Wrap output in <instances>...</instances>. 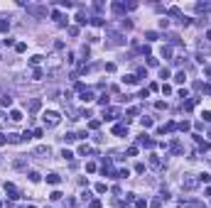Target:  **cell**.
<instances>
[{"label":"cell","instance_id":"obj_1","mask_svg":"<svg viewBox=\"0 0 211 208\" xmlns=\"http://www.w3.org/2000/svg\"><path fill=\"white\" fill-rule=\"evenodd\" d=\"M42 120H44L47 127H56L62 118H59V113H56V110H47V113H42Z\"/></svg>","mask_w":211,"mask_h":208},{"label":"cell","instance_id":"obj_2","mask_svg":"<svg viewBox=\"0 0 211 208\" xmlns=\"http://www.w3.org/2000/svg\"><path fill=\"white\" fill-rule=\"evenodd\" d=\"M197 184H199V179H194L191 174H184V179H182V188L191 191V188H197Z\"/></svg>","mask_w":211,"mask_h":208},{"label":"cell","instance_id":"obj_3","mask_svg":"<svg viewBox=\"0 0 211 208\" xmlns=\"http://www.w3.org/2000/svg\"><path fill=\"white\" fill-rule=\"evenodd\" d=\"M22 5H27V3H22ZM27 12H32L34 17H44V15H47V8H37V5H27Z\"/></svg>","mask_w":211,"mask_h":208},{"label":"cell","instance_id":"obj_4","mask_svg":"<svg viewBox=\"0 0 211 208\" xmlns=\"http://www.w3.org/2000/svg\"><path fill=\"white\" fill-rule=\"evenodd\" d=\"M5 194H8L12 201H15V198H20V191H17V186H15V184H5Z\"/></svg>","mask_w":211,"mask_h":208},{"label":"cell","instance_id":"obj_5","mask_svg":"<svg viewBox=\"0 0 211 208\" xmlns=\"http://www.w3.org/2000/svg\"><path fill=\"white\" fill-rule=\"evenodd\" d=\"M138 144H140V147L152 149V147H155V140H152V137H147V135H142V137H138Z\"/></svg>","mask_w":211,"mask_h":208},{"label":"cell","instance_id":"obj_6","mask_svg":"<svg viewBox=\"0 0 211 208\" xmlns=\"http://www.w3.org/2000/svg\"><path fill=\"white\" fill-rule=\"evenodd\" d=\"M27 108H30L32 113H37V110H40V108H42V101H40V98H32V101L27 103Z\"/></svg>","mask_w":211,"mask_h":208},{"label":"cell","instance_id":"obj_7","mask_svg":"<svg viewBox=\"0 0 211 208\" xmlns=\"http://www.w3.org/2000/svg\"><path fill=\"white\" fill-rule=\"evenodd\" d=\"M150 166H155V169H162V159L157 154H150Z\"/></svg>","mask_w":211,"mask_h":208},{"label":"cell","instance_id":"obj_8","mask_svg":"<svg viewBox=\"0 0 211 208\" xmlns=\"http://www.w3.org/2000/svg\"><path fill=\"white\" fill-rule=\"evenodd\" d=\"M116 118H118V108H108V110H106V118H103V120H116Z\"/></svg>","mask_w":211,"mask_h":208},{"label":"cell","instance_id":"obj_9","mask_svg":"<svg viewBox=\"0 0 211 208\" xmlns=\"http://www.w3.org/2000/svg\"><path fill=\"white\" fill-rule=\"evenodd\" d=\"M81 101H84V103H91V101H93V91H91V88H86V91L81 93Z\"/></svg>","mask_w":211,"mask_h":208},{"label":"cell","instance_id":"obj_10","mask_svg":"<svg viewBox=\"0 0 211 208\" xmlns=\"http://www.w3.org/2000/svg\"><path fill=\"white\" fill-rule=\"evenodd\" d=\"M113 135H128V125H116L113 127Z\"/></svg>","mask_w":211,"mask_h":208},{"label":"cell","instance_id":"obj_11","mask_svg":"<svg viewBox=\"0 0 211 208\" xmlns=\"http://www.w3.org/2000/svg\"><path fill=\"white\" fill-rule=\"evenodd\" d=\"M123 83H128V86H135V83H138V76H135V73H128V76L123 79Z\"/></svg>","mask_w":211,"mask_h":208},{"label":"cell","instance_id":"obj_12","mask_svg":"<svg viewBox=\"0 0 211 208\" xmlns=\"http://www.w3.org/2000/svg\"><path fill=\"white\" fill-rule=\"evenodd\" d=\"M197 12H211V3H197Z\"/></svg>","mask_w":211,"mask_h":208},{"label":"cell","instance_id":"obj_13","mask_svg":"<svg viewBox=\"0 0 211 208\" xmlns=\"http://www.w3.org/2000/svg\"><path fill=\"white\" fill-rule=\"evenodd\" d=\"M20 140H22V135H15V132H8V142H10V144H17Z\"/></svg>","mask_w":211,"mask_h":208},{"label":"cell","instance_id":"obj_14","mask_svg":"<svg viewBox=\"0 0 211 208\" xmlns=\"http://www.w3.org/2000/svg\"><path fill=\"white\" fill-rule=\"evenodd\" d=\"M59 181H62V176H59V174H49V176H47V184H52V186H56Z\"/></svg>","mask_w":211,"mask_h":208},{"label":"cell","instance_id":"obj_15","mask_svg":"<svg viewBox=\"0 0 211 208\" xmlns=\"http://www.w3.org/2000/svg\"><path fill=\"white\" fill-rule=\"evenodd\" d=\"M10 120H12V123H20V120H22V113H20V110H10Z\"/></svg>","mask_w":211,"mask_h":208},{"label":"cell","instance_id":"obj_16","mask_svg":"<svg viewBox=\"0 0 211 208\" xmlns=\"http://www.w3.org/2000/svg\"><path fill=\"white\" fill-rule=\"evenodd\" d=\"M44 154H49V147H37L34 149V157H44Z\"/></svg>","mask_w":211,"mask_h":208},{"label":"cell","instance_id":"obj_17","mask_svg":"<svg viewBox=\"0 0 211 208\" xmlns=\"http://www.w3.org/2000/svg\"><path fill=\"white\" fill-rule=\"evenodd\" d=\"M110 10L116 12V15H120V12L125 10V5H120V3H113V5H110Z\"/></svg>","mask_w":211,"mask_h":208},{"label":"cell","instance_id":"obj_18","mask_svg":"<svg viewBox=\"0 0 211 208\" xmlns=\"http://www.w3.org/2000/svg\"><path fill=\"white\" fill-rule=\"evenodd\" d=\"M25 164H27V159H25V157H20V159H15V162H12V166H15V169H22Z\"/></svg>","mask_w":211,"mask_h":208},{"label":"cell","instance_id":"obj_19","mask_svg":"<svg viewBox=\"0 0 211 208\" xmlns=\"http://www.w3.org/2000/svg\"><path fill=\"white\" fill-rule=\"evenodd\" d=\"M197 103H199V98H191V101H187V103H184V110H191Z\"/></svg>","mask_w":211,"mask_h":208},{"label":"cell","instance_id":"obj_20","mask_svg":"<svg viewBox=\"0 0 211 208\" xmlns=\"http://www.w3.org/2000/svg\"><path fill=\"white\" fill-rule=\"evenodd\" d=\"M62 140H64V142H69V144H71V142H74V140H79V137H76V135H74V132H66V135H64V137H62Z\"/></svg>","mask_w":211,"mask_h":208},{"label":"cell","instance_id":"obj_21","mask_svg":"<svg viewBox=\"0 0 211 208\" xmlns=\"http://www.w3.org/2000/svg\"><path fill=\"white\" fill-rule=\"evenodd\" d=\"M10 29V20H0V32H8Z\"/></svg>","mask_w":211,"mask_h":208},{"label":"cell","instance_id":"obj_22","mask_svg":"<svg viewBox=\"0 0 211 208\" xmlns=\"http://www.w3.org/2000/svg\"><path fill=\"white\" fill-rule=\"evenodd\" d=\"M184 79H187V73H184V71H177V76H174V81H177V83H184Z\"/></svg>","mask_w":211,"mask_h":208},{"label":"cell","instance_id":"obj_23","mask_svg":"<svg viewBox=\"0 0 211 208\" xmlns=\"http://www.w3.org/2000/svg\"><path fill=\"white\" fill-rule=\"evenodd\" d=\"M162 56L165 59H172V47H162Z\"/></svg>","mask_w":211,"mask_h":208},{"label":"cell","instance_id":"obj_24","mask_svg":"<svg viewBox=\"0 0 211 208\" xmlns=\"http://www.w3.org/2000/svg\"><path fill=\"white\" fill-rule=\"evenodd\" d=\"M91 22H93L96 27H103V25H106V20H103V17H93V20H91Z\"/></svg>","mask_w":211,"mask_h":208},{"label":"cell","instance_id":"obj_25","mask_svg":"<svg viewBox=\"0 0 211 208\" xmlns=\"http://www.w3.org/2000/svg\"><path fill=\"white\" fill-rule=\"evenodd\" d=\"M199 181H201V184H209V181H211V174H206V172L199 174Z\"/></svg>","mask_w":211,"mask_h":208},{"label":"cell","instance_id":"obj_26","mask_svg":"<svg viewBox=\"0 0 211 208\" xmlns=\"http://www.w3.org/2000/svg\"><path fill=\"white\" fill-rule=\"evenodd\" d=\"M79 154H91V147H88V144H81V147H79Z\"/></svg>","mask_w":211,"mask_h":208},{"label":"cell","instance_id":"obj_27","mask_svg":"<svg viewBox=\"0 0 211 208\" xmlns=\"http://www.w3.org/2000/svg\"><path fill=\"white\" fill-rule=\"evenodd\" d=\"M42 76H44V73H42V71H40V69H34V71H32V79H34V81H40V79H42Z\"/></svg>","mask_w":211,"mask_h":208},{"label":"cell","instance_id":"obj_28","mask_svg":"<svg viewBox=\"0 0 211 208\" xmlns=\"http://www.w3.org/2000/svg\"><path fill=\"white\" fill-rule=\"evenodd\" d=\"M108 101H110V98H108V96H106V93H103V96L98 98V105H103V108H106V105H108Z\"/></svg>","mask_w":211,"mask_h":208},{"label":"cell","instance_id":"obj_29","mask_svg":"<svg viewBox=\"0 0 211 208\" xmlns=\"http://www.w3.org/2000/svg\"><path fill=\"white\" fill-rule=\"evenodd\" d=\"M172 152L179 154V152H182V144H179V142H172Z\"/></svg>","mask_w":211,"mask_h":208},{"label":"cell","instance_id":"obj_30","mask_svg":"<svg viewBox=\"0 0 211 208\" xmlns=\"http://www.w3.org/2000/svg\"><path fill=\"white\" fill-rule=\"evenodd\" d=\"M76 20H79V25H86V22H88V20H86V15H84V12H79V15H76Z\"/></svg>","mask_w":211,"mask_h":208},{"label":"cell","instance_id":"obj_31","mask_svg":"<svg viewBox=\"0 0 211 208\" xmlns=\"http://www.w3.org/2000/svg\"><path fill=\"white\" fill-rule=\"evenodd\" d=\"M169 15H172V17H182V12H179V8H169Z\"/></svg>","mask_w":211,"mask_h":208},{"label":"cell","instance_id":"obj_32","mask_svg":"<svg viewBox=\"0 0 211 208\" xmlns=\"http://www.w3.org/2000/svg\"><path fill=\"white\" fill-rule=\"evenodd\" d=\"M128 176H130L128 169H120V172H118V179H128Z\"/></svg>","mask_w":211,"mask_h":208},{"label":"cell","instance_id":"obj_33","mask_svg":"<svg viewBox=\"0 0 211 208\" xmlns=\"http://www.w3.org/2000/svg\"><path fill=\"white\" fill-rule=\"evenodd\" d=\"M40 179H42V176H40V174H37V172H30V181H34V184H37V181H40Z\"/></svg>","mask_w":211,"mask_h":208},{"label":"cell","instance_id":"obj_34","mask_svg":"<svg viewBox=\"0 0 211 208\" xmlns=\"http://www.w3.org/2000/svg\"><path fill=\"white\" fill-rule=\"evenodd\" d=\"M62 157H64V159H69V162H71V159H74V152H69V149H64V152H62Z\"/></svg>","mask_w":211,"mask_h":208},{"label":"cell","instance_id":"obj_35","mask_svg":"<svg viewBox=\"0 0 211 208\" xmlns=\"http://www.w3.org/2000/svg\"><path fill=\"white\" fill-rule=\"evenodd\" d=\"M145 39H150V42L157 39V32H145Z\"/></svg>","mask_w":211,"mask_h":208},{"label":"cell","instance_id":"obj_36","mask_svg":"<svg viewBox=\"0 0 211 208\" xmlns=\"http://www.w3.org/2000/svg\"><path fill=\"white\" fill-rule=\"evenodd\" d=\"M3 105L10 108V105H12V98H10V96H3Z\"/></svg>","mask_w":211,"mask_h":208},{"label":"cell","instance_id":"obj_37","mask_svg":"<svg viewBox=\"0 0 211 208\" xmlns=\"http://www.w3.org/2000/svg\"><path fill=\"white\" fill-rule=\"evenodd\" d=\"M140 123H142V127H152V118H142Z\"/></svg>","mask_w":211,"mask_h":208},{"label":"cell","instance_id":"obj_38","mask_svg":"<svg viewBox=\"0 0 211 208\" xmlns=\"http://www.w3.org/2000/svg\"><path fill=\"white\" fill-rule=\"evenodd\" d=\"M160 76H162V79H169V69L162 66V69H160Z\"/></svg>","mask_w":211,"mask_h":208},{"label":"cell","instance_id":"obj_39","mask_svg":"<svg viewBox=\"0 0 211 208\" xmlns=\"http://www.w3.org/2000/svg\"><path fill=\"white\" fill-rule=\"evenodd\" d=\"M40 61H42V56H40V54H34L32 59H30V64H40Z\"/></svg>","mask_w":211,"mask_h":208},{"label":"cell","instance_id":"obj_40","mask_svg":"<svg viewBox=\"0 0 211 208\" xmlns=\"http://www.w3.org/2000/svg\"><path fill=\"white\" fill-rule=\"evenodd\" d=\"M145 206H147L145 198H138V201H135V208H145Z\"/></svg>","mask_w":211,"mask_h":208},{"label":"cell","instance_id":"obj_41","mask_svg":"<svg viewBox=\"0 0 211 208\" xmlns=\"http://www.w3.org/2000/svg\"><path fill=\"white\" fill-rule=\"evenodd\" d=\"M96 191H98V194H106V184H96Z\"/></svg>","mask_w":211,"mask_h":208},{"label":"cell","instance_id":"obj_42","mask_svg":"<svg viewBox=\"0 0 211 208\" xmlns=\"http://www.w3.org/2000/svg\"><path fill=\"white\" fill-rule=\"evenodd\" d=\"M98 125H101L98 120H91V123H88V127H91V130H98Z\"/></svg>","mask_w":211,"mask_h":208},{"label":"cell","instance_id":"obj_43","mask_svg":"<svg viewBox=\"0 0 211 208\" xmlns=\"http://www.w3.org/2000/svg\"><path fill=\"white\" fill-rule=\"evenodd\" d=\"M15 49H17V51H25V49H27V44H25V42H20V44H15Z\"/></svg>","mask_w":211,"mask_h":208},{"label":"cell","instance_id":"obj_44","mask_svg":"<svg viewBox=\"0 0 211 208\" xmlns=\"http://www.w3.org/2000/svg\"><path fill=\"white\" fill-rule=\"evenodd\" d=\"M150 206H152V208H160V206H162V198H155V201H152Z\"/></svg>","mask_w":211,"mask_h":208},{"label":"cell","instance_id":"obj_45","mask_svg":"<svg viewBox=\"0 0 211 208\" xmlns=\"http://www.w3.org/2000/svg\"><path fill=\"white\" fill-rule=\"evenodd\" d=\"M179 130H182V132H187V130H189V123H187V120H184V123H179Z\"/></svg>","mask_w":211,"mask_h":208},{"label":"cell","instance_id":"obj_46","mask_svg":"<svg viewBox=\"0 0 211 208\" xmlns=\"http://www.w3.org/2000/svg\"><path fill=\"white\" fill-rule=\"evenodd\" d=\"M201 118H204V120H206V123H211V113H209V110H206V113H204V115H201Z\"/></svg>","mask_w":211,"mask_h":208},{"label":"cell","instance_id":"obj_47","mask_svg":"<svg viewBox=\"0 0 211 208\" xmlns=\"http://www.w3.org/2000/svg\"><path fill=\"white\" fill-rule=\"evenodd\" d=\"M91 208H101V201H91Z\"/></svg>","mask_w":211,"mask_h":208},{"label":"cell","instance_id":"obj_48","mask_svg":"<svg viewBox=\"0 0 211 208\" xmlns=\"http://www.w3.org/2000/svg\"><path fill=\"white\" fill-rule=\"evenodd\" d=\"M204 71H206V76H209V79H211V66H206V69H204Z\"/></svg>","mask_w":211,"mask_h":208},{"label":"cell","instance_id":"obj_49","mask_svg":"<svg viewBox=\"0 0 211 208\" xmlns=\"http://www.w3.org/2000/svg\"><path fill=\"white\" fill-rule=\"evenodd\" d=\"M3 123H5V115H3V113H0V127H3Z\"/></svg>","mask_w":211,"mask_h":208},{"label":"cell","instance_id":"obj_50","mask_svg":"<svg viewBox=\"0 0 211 208\" xmlns=\"http://www.w3.org/2000/svg\"><path fill=\"white\" fill-rule=\"evenodd\" d=\"M206 37H209V39H211V29H209V34H206Z\"/></svg>","mask_w":211,"mask_h":208},{"label":"cell","instance_id":"obj_51","mask_svg":"<svg viewBox=\"0 0 211 208\" xmlns=\"http://www.w3.org/2000/svg\"><path fill=\"white\" fill-rule=\"evenodd\" d=\"M197 208H206V206H197Z\"/></svg>","mask_w":211,"mask_h":208},{"label":"cell","instance_id":"obj_52","mask_svg":"<svg viewBox=\"0 0 211 208\" xmlns=\"http://www.w3.org/2000/svg\"><path fill=\"white\" fill-rule=\"evenodd\" d=\"M25 208H34V206H25Z\"/></svg>","mask_w":211,"mask_h":208}]
</instances>
